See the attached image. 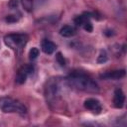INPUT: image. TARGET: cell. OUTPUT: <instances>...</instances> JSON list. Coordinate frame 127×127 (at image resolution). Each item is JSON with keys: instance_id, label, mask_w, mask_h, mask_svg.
<instances>
[{"instance_id": "cell-1", "label": "cell", "mask_w": 127, "mask_h": 127, "mask_svg": "<svg viewBox=\"0 0 127 127\" xmlns=\"http://www.w3.org/2000/svg\"><path fill=\"white\" fill-rule=\"evenodd\" d=\"M66 83L77 90L89 92V93H97L99 92L98 84L87 74L82 71H73L66 78Z\"/></svg>"}, {"instance_id": "cell-2", "label": "cell", "mask_w": 127, "mask_h": 127, "mask_svg": "<svg viewBox=\"0 0 127 127\" xmlns=\"http://www.w3.org/2000/svg\"><path fill=\"white\" fill-rule=\"evenodd\" d=\"M0 109L4 113H18L25 114L27 112L26 106L11 97H2L0 98Z\"/></svg>"}, {"instance_id": "cell-3", "label": "cell", "mask_w": 127, "mask_h": 127, "mask_svg": "<svg viewBox=\"0 0 127 127\" xmlns=\"http://www.w3.org/2000/svg\"><path fill=\"white\" fill-rule=\"evenodd\" d=\"M28 40H29V37L27 34H20V33L8 34L4 37L5 45L16 52L21 51L26 46Z\"/></svg>"}, {"instance_id": "cell-4", "label": "cell", "mask_w": 127, "mask_h": 127, "mask_svg": "<svg viewBox=\"0 0 127 127\" xmlns=\"http://www.w3.org/2000/svg\"><path fill=\"white\" fill-rule=\"evenodd\" d=\"M33 72H34V65L33 64H24V65H22L17 71L16 77H15L16 83L23 84L26 81L27 77L30 74H32Z\"/></svg>"}, {"instance_id": "cell-5", "label": "cell", "mask_w": 127, "mask_h": 127, "mask_svg": "<svg viewBox=\"0 0 127 127\" xmlns=\"http://www.w3.org/2000/svg\"><path fill=\"white\" fill-rule=\"evenodd\" d=\"M61 89V84L58 78H52L49 80L46 86V96L49 99L55 98L57 95H59Z\"/></svg>"}, {"instance_id": "cell-6", "label": "cell", "mask_w": 127, "mask_h": 127, "mask_svg": "<svg viewBox=\"0 0 127 127\" xmlns=\"http://www.w3.org/2000/svg\"><path fill=\"white\" fill-rule=\"evenodd\" d=\"M83 105L87 110H89V111H91L92 113H95V114H99L102 111L101 103L99 102V100H97L95 98H87L84 101Z\"/></svg>"}, {"instance_id": "cell-7", "label": "cell", "mask_w": 127, "mask_h": 127, "mask_svg": "<svg viewBox=\"0 0 127 127\" xmlns=\"http://www.w3.org/2000/svg\"><path fill=\"white\" fill-rule=\"evenodd\" d=\"M99 76H100V78H103V79H112V80L120 79V78L125 76V69H117V70L105 71V72L101 73Z\"/></svg>"}, {"instance_id": "cell-8", "label": "cell", "mask_w": 127, "mask_h": 127, "mask_svg": "<svg viewBox=\"0 0 127 127\" xmlns=\"http://www.w3.org/2000/svg\"><path fill=\"white\" fill-rule=\"evenodd\" d=\"M125 102V95L120 88H116L114 90V96H113V105L116 108H122Z\"/></svg>"}, {"instance_id": "cell-9", "label": "cell", "mask_w": 127, "mask_h": 127, "mask_svg": "<svg viewBox=\"0 0 127 127\" xmlns=\"http://www.w3.org/2000/svg\"><path fill=\"white\" fill-rule=\"evenodd\" d=\"M41 47H42V51L45 54H47V55H52L56 51V48H57V46H56L55 43H53L52 41L47 40V39L43 40Z\"/></svg>"}, {"instance_id": "cell-10", "label": "cell", "mask_w": 127, "mask_h": 127, "mask_svg": "<svg viewBox=\"0 0 127 127\" xmlns=\"http://www.w3.org/2000/svg\"><path fill=\"white\" fill-rule=\"evenodd\" d=\"M76 34V29L73 27V26H69V25H65L64 27L61 28L60 30V35L62 37H64V38H69V37H72Z\"/></svg>"}, {"instance_id": "cell-11", "label": "cell", "mask_w": 127, "mask_h": 127, "mask_svg": "<svg viewBox=\"0 0 127 127\" xmlns=\"http://www.w3.org/2000/svg\"><path fill=\"white\" fill-rule=\"evenodd\" d=\"M90 17H91V14H89V13H84V14H81V15H79V16H76V17L74 18V24H75L76 26L82 27V25H83L86 21L90 20Z\"/></svg>"}, {"instance_id": "cell-12", "label": "cell", "mask_w": 127, "mask_h": 127, "mask_svg": "<svg viewBox=\"0 0 127 127\" xmlns=\"http://www.w3.org/2000/svg\"><path fill=\"white\" fill-rule=\"evenodd\" d=\"M36 2H37V0H21V3H22L23 8L27 12H32L34 10L35 5H36Z\"/></svg>"}, {"instance_id": "cell-13", "label": "cell", "mask_w": 127, "mask_h": 127, "mask_svg": "<svg viewBox=\"0 0 127 127\" xmlns=\"http://www.w3.org/2000/svg\"><path fill=\"white\" fill-rule=\"evenodd\" d=\"M39 55H40V51H39V49L36 48V47L32 48V49L29 51V59H30L31 61L36 60Z\"/></svg>"}, {"instance_id": "cell-14", "label": "cell", "mask_w": 127, "mask_h": 127, "mask_svg": "<svg viewBox=\"0 0 127 127\" xmlns=\"http://www.w3.org/2000/svg\"><path fill=\"white\" fill-rule=\"evenodd\" d=\"M56 60H57V62H58V64L61 65V66H64L65 65V64H66V62H65V59L64 58V56L62 55V53H57V55H56Z\"/></svg>"}, {"instance_id": "cell-15", "label": "cell", "mask_w": 127, "mask_h": 127, "mask_svg": "<svg viewBox=\"0 0 127 127\" xmlns=\"http://www.w3.org/2000/svg\"><path fill=\"white\" fill-rule=\"evenodd\" d=\"M106 61H107V54H106L105 51H101L100 52V55L97 58V63L98 64H103Z\"/></svg>"}, {"instance_id": "cell-16", "label": "cell", "mask_w": 127, "mask_h": 127, "mask_svg": "<svg viewBox=\"0 0 127 127\" xmlns=\"http://www.w3.org/2000/svg\"><path fill=\"white\" fill-rule=\"evenodd\" d=\"M82 28H83L85 31H87V32H91V31H92V24H91L90 20L86 21V22L82 25Z\"/></svg>"}, {"instance_id": "cell-17", "label": "cell", "mask_w": 127, "mask_h": 127, "mask_svg": "<svg viewBox=\"0 0 127 127\" xmlns=\"http://www.w3.org/2000/svg\"><path fill=\"white\" fill-rule=\"evenodd\" d=\"M6 22L8 23H14V22H17L18 21V18L15 17V15H9L8 17H6Z\"/></svg>"}, {"instance_id": "cell-18", "label": "cell", "mask_w": 127, "mask_h": 127, "mask_svg": "<svg viewBox=\"0 0 127 127\" xmlns=\"http://www.w3.org/2000/svg\"><path fill=\"white\" fill-rule=\"evenodd\" d=\"M18 3H19L18 0H10V2H9V7H10L11 9H16V8L18 7Z\"/></svg>"}]
</instances>
